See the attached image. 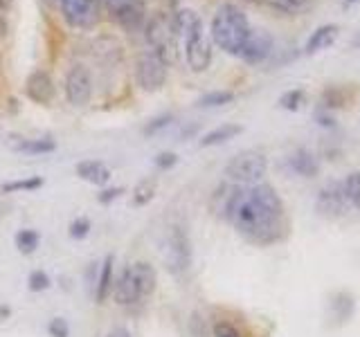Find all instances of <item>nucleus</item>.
<instances>
[{
  "instance_id": "nucleus-1",
  "label": "nucleus",
  "mask_w": 360,
  "mask_h": 337,
  "mask_svg": "<svg viewBox=\"0 0 360 337\" xmlns=\"http://www.w3.org/2000/svg\"><path fill=\"white\" fill-rule=\"evenodd\" d=\"M223 216L255 245H273L286 236V211L275 187H232L223 202Z\"/></svg>"
},
{
  "instance_id": "nucleus-2",
  "label": "nucleus",
  "mask_w": 360,
  "mask_h": 337,
  "mask_svg": "<svg viewBox=\"0 0 360 337\" xmlns=\"http://www.w3.org/2000/svg\"><path fill=\"white\" fill-rule=\"evenodd\" d=\"M250 32L252 27H250V22H248V16L232 3H225L217 9V14L212 18V27H210L212 41L217 43L223 52L234 54V56L241 54Z\"/></svg>"
},
{
  "instance_id": "nucleus-3",
  "label": "nucleus",
  "mask_w": 360,
  "mask_h": 337,
  "mask_svg": "<svg viewBox=\"0 0 360 337\" xmlns=\"http://www.w3.org/2000/svg\"><path fill=\"white\" fill-rule=\"evenodd\" d=\"M144 39L155 56L172 65L178 61V32L174 27V16L167 14H153L144 27Z\"/></svg>"
},
{
  "instance_id": "nucleus-4",
  "label": "nucleus",
  "mask_w": 360,
  "mask_h": 337,
  "mask_svg": "<svg viewBox=\"0 0 360 337\" xmlns=\"http://www.w3.org/2000/svg\"><path fill=\"white\" fill-rule=\"evenodd\" d=\"M268 171V160L264 153L259 151H243L239 155H234L232 160L225 166V176L239 187H252L259 185L264 180Z\"/></svg>"
},
{
  "instance_id": "nucleus-5",
  "label": "nucleus",
  "mask_w": 360,
  "mask_h": 337,
  "mask_svg": "<svg viewBox=\"0 0 360 337\" xmlns=\"http://www.w3.org/2000/svg\"><path fill=\"white\" fill-rule=\"evenodd\" d=\"M135 81L144 93H155L167 81V63L151 50L138 56L135 61Z\"/></svg>"
},
{
  "instance_id": "nucleus-6",
  "label": "nucleus",
  "mask_w": 360,
  "mask_h": 337,
  "mask_svg": "<svg viewBox=\"0 0 360 337\" xmlns=\"http://www.w3.org/2000/svg\"><path fill=\"white\" fill-rule=\"evenodd\" d=\"M191 263V245L183 227H172L165 243V265L172 275H183Z\"/></svg>"
},
{
  "instance_id": "nucleus-7",
  "label": "nucleus",
  "mask_w": 360,
  "mask_h": 337,
  "mask_svg": "<svg viewBox=\"0 0 360 337\" xmlns=\"http://www.w3.org/2000/svg\"><path fill=\"white\" fill-rule=\"evenodd\" d=\"M56 7L72 29H90L99 22V0H59Z\"/></svg>"
},
{
  "instance_id": "nucleus-8",
  "label": "nucleus",
  "mask_w": 360,
  "mask_h": 337,
  "mask_svg": "<svg viewBox=\"0 0 360 337\" xmlns=\"http://www.w3.org/2000/svg\"><path fill=\"white\" fill-rule=\"evenodd\" d=\"M185 43V59L189 70L194 72H205L212 63V43L207 39V32L202 25H198L191 34L183 39Z\"/></svg>"
},
{
  "instance_id": "nucleus-9",
  "label": "nucleus",
  "mask_w": 360,
  "mask_h": 337,
  "mask_svg": "<svg viewBox=\"0 0 360 337\" xmlns=\"http://www.w3.org/2000/svg\"><path fill=\"white\" fill-rule=\"evenodd\" d=\"M65 97L72 106H86L93 99V77L86 65L77 63L65 74Z\"/></svg>"
},
{
  "instance_id": "nucleus-10",
  "label": "nucleus",
  "mask_w": 360,
  "mask_h": 337,
  "mask_svg": "<svg viewBox=\"0 0 360 337\" xmlns=\"http://www.w3.org/2000/svg\"><path fill=\"white\" fill-rule=\"evenodd\" d=\"M347 207H349V202L345 196L342 183H329L320 189L318 198H315V209L326 218H340L347 211Z\"/></svg>"
},
{
  "instance_id": "nucleus-11",
  "label": "nucleus",
  "mask_w": 360,
  "mask_h": 337,
  "mask_svg": "<svg viewBox=\"0 0 360 337\" xmlns=\"http://www.w3.org/2000/svg\"><path fill=\"white\" fill-rule=\"evenodd\" d=\"M110 11V16L115 18L122 27L133 29L138 27L144 18V7L142 0H101Z\"/></svg>"
},
{
  "instance_id": "nucleus-12",
  "label": "nucleus",
  "mask_w": 360,
  "mask_h": 337,
  "mask_svg": "<svg viewBox=\"0 0 360 337\" xmlns=\"http://www.w3.org/2000/svg\"><path fill=\"white\" fill-rule=\"evenodd\" d=\"M273 45H275L273 37H270L266 29H252L239 56L245 63H250V65L264 63L268 56L273 54Z\"/></svg>"
},
{
  "instance_id": "nucleus-13",
  "label": "nucleus",
  "mask_w": 360,
  "mask_h": 337,
  "mask_svg": "<svg viewBox=\"0 0 360 337\" xmlns=\"http://www.w3.org/2000/svg\"><path fill=\"white\" fill-rule=\"evenodd\" d=\"M25 95H27V99L34 101V104L50 106L54 101V95H56V88H54L50 72H45V70L32 72L25 81Z\"/></svg>"
},
{
  "instance_id": "nucleus-14",
  "label": "nucleus",
  "mask_w": 360,
  "mask_h": 337,
  "mask_svg": "<svg viewBox=\"0 0 360 337\" xmlns=\"http://www.w3.org/2000/svg\"><path fill=\"white\" fill-rule=\"evenodd\" d=\"M110 295H112V299H115V303H120V306H133V303L142 301L140 290H138V281H135L131 265L124 267L120 272V277L112 281Z\"/></svg>"
},
{
  "instance_id": "nucleus-15",
  "label": "nucleus",
  "mask_w": 360,
  "mask_h": 337,
  "mask_svg": "<svg viewBox=\"0 0 360 337\" xmlns=\"http://www.w3.org/2000/svg\"><path fill=\"white\" fill-rule=\"evenodd\" d=\"M338 37H340V27L335 25V22H326V25H320L318 29H315L307 45H304V54H318L326 48H331V45L338 41Z\"/></svg>"
},
{
  "instance_id": "nucleus-16",
  "label": "nucleus",
  "mask_w": 360,
  "mask_h": 337,
  "mask_svg": "<svg viewBox=\"0 0 360 337\" xmlns=\"http://www.w3.org/2000/svg\"><path fill=\"white\" fill-rule=\"evenodd\" d=\"M75 171L82 180H86V183H90V185H97V187H104L110 180V168L104 162H99V160L79 162Z\"/></svg>"
},
{
  "instance_id": "nucleus-17",
  "label": "nucleus",
  "mask_w": 360,
  "mask_h": 337,
  "mask_svg": "<svg viewBox=\"0 0 360 337\" xmlns=\"http://www.w3.org/2000/svg\"><path fill=\"white\" fill-rule=\"evenodd\" d=\"M288 164H290L292 171H295L297 176H302V178H315L320 173L318 157H315L309 149H297L288 157Z\"/></svg>"
},
{
  "instance_id": "nucleus-18",
  "label": "nucleus",
  "mask_w": 360,
  "mask_h": 337,
  "mask_svg": "<svg viewBox=\"0 0 360 337\" xmlns=\"http://www.w3.org/2000/svg\"><path fill=\"white\" fill-rule=\"evenodd\" d=\"M112 265H115V256L112 254H108L99 265V272L95 279V301L97 303H104L112 290V281H115V277H112Z\"/></svg>"
},
{
  "instance_id": "nucleus-19",
  "label": "nucleus",
  "mask_w": 360,
  "mask_h": 337,
  "mask_svg": "<svg viewBox=\"0 0 360 337\" xmlns=\"http://www.w3.org/2000/svg\"><path fill=\"white\" fill-rule=\"evenodd\" d=\"M133 275H135V281H138V290H140V297L142 301L144 299H149L153 295V290H155V270L151 263H146V261H140V263H133Z\"/></svg>"
},
{
  "instance_id": "nucleus-20",
  "label": "nucleus",
  "mask_w": 360,
  "mask_h": 337,
  "mask_svg": "<svg viewBox=\"0 0 360 337\" xmlns=\"http://www.w3.org/2000/svg\"><path fill=\"white\" fill-rule=\"evenodd\" d=\"M243 133V126L241 124H221V126L212 128L210 133H205L200 138V146H219V144H225L234 140L236 135Z\"/></svg>"
},
{
  "instance_id": "nucleus-21",
  "label": "nucleus",
  "mask_w": 360,
  "mask_h": 337,
  "mask_svg": "<svg viewBox=\"0 0 360 337\" xmlns=\"http://www.w3.org/2000/svg\"><path fill=\"white\" fill-rule=\"evenodd\" d=\"M155 191H158V180L155 178H144L135 185L133 191V205L135 207H144L155 198Z\"/></svg>"
},
{
  "instance_id": "nucleus-22",
  "label": "nucleus",
  "mask_w": 360,
  "mask_h": 337,
  "mask_svg": "<svg viewBox=\"0 0 360 337\" xmlns=\"http://www.w3.org/2000/svg\"><path fill=\"white\" fill-rule=\"evenodd\" d=\"M56 149V142L52 138H37V140H20L16 144L18 153H30V155H43L52 153Z\"/></svg>"
},
{
  "instance_id": "nucleus-23",
  "label": "nucleus",
  "mask_w": 360,
  "mask_h": 337,
  "mask_svg": "<svg viewBox=\"0 0 360 337\" xmlns=\"http://www.w3.org/2000/svg\"><path fill=\"white\" fill-rule=\"evenodd\" d=\"M45 183L41 176H30V178H20V180H9V183H5L3 189L5 194H18V191H37L41 189Z\"/></svg>"
},
{
  "instance_id": "nucleus-24",
  "label": "nucleus",
  "mask_w": 360,
  "mask_h": 337,
  "mask_svg": "<svg viewBox=\"0 0 360 337\" xmlns=\"http://www.w3.org/2000/svg\"><path fill=\"white\" fill-rule=\"evenodd\" d=\"M14 243H16L20 254H34V252H37L39 243H41V236H39V232H34V230H18L16 236H14Z\"/></svg>"
},
{
  "instance_id": "nucleus-25",
  "label": "nucleus",
  "mask_w": 360,
  "mask_h": 337,
  "mask_svg": "<svg viewBox=\"0 0 360 337\" xmlns=\"http://www.w3.org/2000/svg\"><path fill=\"white\" fill-rule=\"evenodd\" d=\"M232 99H234V93H230V90H212V93H205L196 101V106L198 108H219V106L230 104Z\"/></svg>"
},
{
  "instance_id": "nucleus-26",
  "label": "nucleus",
  "mask_w": 360,
  "mask_h": 337,
  "mask_svg": "<svg viewBox=\"0 0 360 337\" xmlns=\"http://www.w3.org/2000/svg\"><path fill=\"white\" fill-rule=\"evenodd\" d=\"M342 189H345V196H347L349 205L360 209V171L349 173L342 183Z\"/></svg>"
},
{
  "instance_id": "nucleus-27",
  "label": "nucleus",
  "mask_w": 360,
  "mask_h": 337,
  "mask_svg": "<svg viewBox=\"0 0 360 337\" xmlns=\"http://www.w3.org/2000/svg\"><path fill=\"white\" fill-rule=\"evenodd\" d=\"M270 5L281 14H304L313 7V0H270Z\"/></svg>"
},
{
  "instance_id": "nucleus-28",
  "label": "nucleus",
  "mask_w": 360,
  "mask_h": 337,
  "mask_svg": "<svg viewBox=\"0 0 360 337\" xmlns=\"http://www.w3.org/2000/svg\"><path fill=\"white\" fill-rule=\"evenodd\" d=\"M304 90L302 88H292V90H286L284 95L279 97V108H284V110H290V112H295V110H300V106L304 104Z\"/></svg>"
},
{
  "instance_id": "nucleus-29",
  "label": "nucleus",
  "mask_w": 360,
  "mask_h": 337,
  "mask_svg": "<svg viewBox=\"0 0 360 337\" xmlns=\"http://www.w3.org/2000/svg\"><path fill=\"white\" fill-rule=\"evenodd\" d=\"M90 218H86V216H79V218H75L72 223H70V227H68V234H70V239H75V241H84L86 236L90 234Z\"/></svg>"
},
{
  "instance_id": "nucleus-30",
  "label": "nucleus",
  "mask_w": 360,
  "mask_h": 337,
  "mask_svg": "<svg viewBox=\"0 0 360 337\" xmlns=\"http://www.w3.org/2000/svg\"><path fill=\"white\" fill-rule=\"evenodd\" d=\"M52 284H50V277L48 272H43V270H34V272H30L27 277V288L32 292H43V290H48Z\"/></svg>"
},
{
  "instance_id": "nucleus-31",
  "label": "nucleus",
  "mask_w": 360,
  "mask_h": 337,
  "mask_svg": "<svg viewBox=\"0 0 360 337\" xmlns=\"http://www.w3.org/2000/svg\"><path fill=\"white\" fill-rule=\"evenodd\" d=\"M174 121V115H172V112H165V115H158V117H153L149 124H146V126H144V135H146V138H151V135L153 133H158V131H162V128H167L169 126V124H172Z\"/></svg>"
},
{
  "instance_id": "nucleus-32",
  "label": "nucleus",
  "mask_w": 360,
  "mask_h": 337,
  "mask_svg": "<svg viewBox=\"0 0 360 337\" xmlns=\"http://www.w3.org/2000/svg\"><path fill=\"white\" fill-rule=\"evenodd\" d=\"M322 106L324 108H342L345 106V97L340 90L329 88L326 93H322Z\"/></svg>"
},
{
  "instance_id": "nucleus-33",
  "label": "nucleus",
  "mask_w": 360,
  "mask_h": 337,
  "mask_svg": "<svg viewBox=\"0 0 360 337\" xmlns=\"http://www.w3.org/2000/svg\"><path fill=\"white\" fill-rule=\"evenodd\" d=\"M48 333H50V337H70V324H68L63 317H54L48 324Z\"/></svg>"
},
{
  "instance_id": "nucleus-34",
  "label": "nucleus",
  "mask_w": 360,
  "mask_h": 337,
  "mask_svg": "<svg viewBox=\"0 0 360 337\" xmlns=\"http://www.w3.org/2000/svg\"><path fill=\"white\" fill-rule=\"evenodd\" d=\"M153 164L160 168V171H169V168H174L178 164V155L172 153V151H162V153H158L155 155V160Z\"/></svg>"
},
{
  "instance_id": "nucleus-35",
  "label": "nucleus",
  "mask_w": 360,
  "mask_h": 337,
  "mask_svg": "<svg viewBox=\"0 0 360 337\" xmlns=\"http://www.w3.org/2000/svg\"><path fill=\"white\" fill-rule=\"evenodd\" d=\"M212 333H214V337H243L241 331L230 322H217V324H214Z\"/></svg>"
},
{
  "instance_id": "nucleus-36",
  "label": "nucleus",
  "mask_w": 360,
  "mask_h": 337,
  "mask_svg": "<svg viewBox=\"0 0 360 337\" xmlns=\"http://www.w3.org/2000/svg\"><path fill=\"white\" fill-rule=\"evenodd\" d=\"M122 194H124V189H122V187H108V189H101V191H99L97 200L101 202V205H110V202H112V200H117Z\"/></svg>"
},
{
  "instance_id": "nucleus-37",
  "label": "nucleus",
  "mask_w": 360,
  "mask_h": 337,
  "mask_svg": "<svg viewBox=\"0 0 360 337\" xmlns=\"http://www.w3.org/2000/svg\"><path fill=\"white\" fill-rule=\"evenodd\" d=\"M106 337H133V335L129 333V329H124V326H115Z\"/></svg>"
},
{
  "instance_id": "nucleus-38",
  "label": "nucleus",
  "mask_w": 360,
  "mask_h": 337,
  "mask_svg": "<svg viewBox=\"0 0 360 337\" xmlns=\"http://www.w3.org/2000/svg\"><path fill=\"white\" fill-rule=\"evenodd\" d=\"M315 119H318V124L320 126H335V121L331 119V117H326V115H322V112H315Z\"/></svg>"
},
{
  "instance_id": "nucleus-39",
  "label": "nucleus",
  "mask_w": 360,
  "mask_h": 337,
  "mask_svg": "<svg viewBox=\"0 0 360 337\" xmlns=\"http://www.w3.org/2000/svg\"><path fill=\"white\" fill-rule=\"evenodd\" d=\"M11 317V306H7V303H0V324L7 322Z\"/></svg>"
},
{
  "instance_id": "nucleus-40",
  "label": "nucleus",
  "mask_w": 360,
  "mask_h": 337,
  "mask_svg": "<svg viewBox=\"0 0 360 337\" xmlns=\"http://www.w3.org/2000/svg\"><path fill=\"white\" fill-rule=\"evenodd\" d=\"M352 45L354 48H360V34H356V37L352 39Z\"/></svg>"
},
{
  "instance_id": "nucleus-41",
  "label": "nucleus",
  "mask_w": 360,
  "mask_h": 337,
  "mask_svg": "<svg viewBox=\"0 0 360 337\" xmlns=\"http://www.w3.org/2000/svg\"><path fill=\"white\" fill-rule=\"evenodd\" d=\"M43 3H48L50 7H56V5H59V0H43Z\"/></svg>"
},
{
  "instance_id": "nucleus-42",
  "label": "nucleus",
  "mask_w": 360,
  "mask_h": 337,
  "mask_svg": "<svg viewBox=\"0 0 360 337\" xmlns=\"http://www.w3.org/2000/svg\"><path fill=\"white\" fill-rule=\"evenodd\" d=\"M7 5H9V0H0V11H3V9H5Z\"/></svg>"
},
{
  "instance_id": "nucleus-43",
  "label": "nucleus",
  "mask_w": 360,
  "mask_h": 337,
  "mask_svg": "<svg viewBox=\"0 0 360 337\" xmlns=\"http://www.w3.org/2000/svg\"><path fill=\"white\" fill-rule=\"evenodd\" d=\"M347 5H356V3H360V0H345Z\"/></svg>"
},
{
  "instance_id": "nucleus-44",
  "label": "nucleus",
  "mask_w": 360,
  "mask_h": 337,
  "mask_svg": "<svg viewBox=\"0 0 360 337\" xmlns=\"http://www.w3.org/2000/svg\"><path fill=\"white\" fill-rule=\"evenodd\" d=\"M178 3H180V0H172V5H174V7H178Z\"/></svg>"
}]
</instances>
